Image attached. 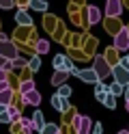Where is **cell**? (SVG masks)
I'll list each match as a JSON object with an SVG mask.
<instances>
[{"label": "cell", "instance_id": "obj_1", "mask_svg": "<svg viewBox=\"0 0 129 134\" xmlns=\"http://www.w3.org/2000/svg\"><path fill=\"white\" fill-rule=\"evenodd\" d=\"M71 74L73 76H77L80 80H84V82H88V85H97L99 82V76H97V71L93 69V67H88V69H71Z\"/></svg>", "mask_w": 129, "mask_h": 134}, {"label": "cell", "instance_id": "obj_2", "mask_svg": "<svg viewBox=\"0 0 129 134\" xmlns=\"http://www.w3.org/2000/svg\"><path fill=\"white\" fill-rule=\"evenodd\" d=\"M114 48L116 50H129V30L127 28H120L114 32Z\"/></svg>", "mask_w": 129, "mask_h": 134}, {"label": "cell", "instance_id": "obj_3", "mask_svg": "<svg viewBox=\"0 0 129 134\" xmlns=\"http://www.w3.org/2000/svg\"><path fill=\"white\" fill-rule=\"evenodd\" d=\"M93 69L97 71L99 80L108 78L110 74H112V67H108V63H106V58H103V56H97V58H95V65H93Z\"/></svg>", "mask_w": 129, "mask_h": 134}, {"label": "cell", "instance_id": "obj_4", "mask_svg": "<svg viewBox=\"0 0 129 134\" xmlns=\"http://www.w3.org/2000/svg\"><path fill=\"white\" fill-rule=\"evenodd\" d=\"M112 76H114V80L120 82V85H129V69H127V67H123L120 63L112 69Z\"/></svg>", "mask_w": 129, "mask_h": 134}, {"label": "cell", "instance_id": "obj_5", "mask_svg": "<svg viewBox=\"0 0 129 134\" xmlns=\"http://www.w3.org/2000/svg\"><path fill=\"white\" fill-rule=\"evenodd\" d=\"M120 13H123V2H120V0H108L106 2V15L118 18Z\"/></svg>", "mask_w": 129, "mask_h": 134}, {"label": "cell", "instance_id": "obj_6", "mask_svg": "<svg viewBox=\"0 0 129 134\" xmlns=\"http://www.w3.org/2000/svg\"><path fill=\"white\" fill-rule=\"evenodd\" d=\"M0 56H7V58H15L17 56V48L11 43L9 39H4L2 43H0Z\"/></svg>", "mask_w": 129, "mask_h": 134}, {"label": "cell", "instance_id": "obj_7", "mask_svg": "<svg viewBox=\"0 0 129 134\" xmlns=\"http://www.w3.org/2000/svg\"><path fill=\"white\" fill-rule=\"evenodd\" d=\"M22 99H24V104H28V106H39L41 104V93L37 89H32V91H28V93H24Z\"/></svg>", "mask_w": 129, "mask_h": 134}, {"label": "cell", "instance_id": "obj_8", "mask_svg": "<svg viewBox=\"0 0 129 134\" xmlns=\"http://www.w3.org/2000/svg\"><path fill=\"white\" fill-rule=\"evenodd\" d=\"M90 128H93V121H90V117L82 115V117H80V125L75 128V132H77V134H90Z\"/></svg>", "mask_w": 129, "mask_h": 134}, {"label": "cell", "instance_id": "obj_9", "mask_svg": "<svg viewBox=\"0 0 129 134\" xmlns=\"http://www.w3.org/2000/svg\"><path fill=\"white\" fill-rule=\"evenodd\" d=\"M69 76H71L69 71H65V69H56V71H54V76H52V85H56V87L65 85V82L69 80Z\"/></svg>", "mask_w": 129, "mask_h": 134}, {"label": "cell", "instance_id": "obj_10", "mask_svg": "<svg viewBox=\"0 0 129 134\" xmlns=\"http://www.w3.org/2000/svg\"><path fill=\"white\" fill-rule=\"evenodd\" d=\"M52 106H54L58 113H65L67 108H69V106H67V99H65V97H60L58 93H56L54 97H52Z\"/></svg>", "mask_w": 129, "mask_h": 134}, {"label": "cell", "instance_id": "obj_11", "mask_svg": "<svg viewBox=\"0 0 129 134\" xmlns=\"http://www.w3.org/2000/svg\"><path fill=\"white\" fill-rule=\"evenodd\" d=\"M15 20H17V24H20V26H32V18H30L26 11H17Z\"/></svg>", "mask_w": 129, "mask_h": 134}, {"label": "cell", "instance_id": "obj_12", "mask_svg": "<svg viewBox=\"0 0 129 134\" xmlns=\"http://www.w3.org/2000/svg\"><path fill=\"white\" fill-rule=\"evenodd\" d=\"M43 125H45V119H43V113L41 110H37L32 115V130H41Z\"/></svg>", "mask_w": 129, "mask_h": 134}, {"label": "cell", "instance_id": "obj_13", "mask_svg": "<svg viewBox=\"0 0 129 134\" xmlns=\"http://www.w3.org/2000/svg\"><path fill=\"white\" fill-rule=\"evenodd\" d=\"M13 102V91H11V87H7V89H2L0 91V104H11Z\"/></svg>", "mask_w": 129, "mask_h": 134}, {"label": "cell", "instance_id": "obj_14", "mask_svg": "<svg viewBox=\"0 0 129 134\" xmlns=\"http://www.w3.org/2000/svg\"><path fill=\"white\" fill-rule=\"evenodd\" d=\"M99 20H101L99 9H97V7H88V22H90V24H97Z\"/></svg>", "mask_w": 129, "mask_h": 134}, {"label": "cell", "instance_id": "obj_15", "mask_svg": "<svg viewBox=\"0 0 129 134\" xmlns=\"http://www.w3.org/2000/svg\"><path fill=\"white\" fill-rule=\"evenodd\" d=\"M30 9L32 11H47V2L45 0H30Z\"/></svg>", "mask_w": 129, "mask_h": 134}, {"label": "cell", "instance_id": "obj_16", "mask_svg": "<svg viewBox=\"0 0 129 134\" xmlns=\"http://www.w3.org/2000/svg\"><path fill=\"white\" fill-rule=\"evenodd\" d=\"M103 106H106V108H116V95L108 91V93H106V99H103Z\"/></svg>", "mask_w": 129, "mask_h": 134}, {"label": "cell", "instance_id": "obj_17", "mask_svg": "<svg viewBox=\"0 0 129 134\" xmlns=\"http://www.w3.org/2000/svg\"><path fill=\"white\" fill-rule=\"evenodd\" d=\"M58 132H60L58 125H54V123H45V125L39 130V134H58Z\"/></svg>", "mask_w": 129, "mask_h": 134}, {"label": "cell", "instance_id": "obj_18", "mask_svg": "<svg viewBox=\"0 0 129 134\" xmlns=\"http://www.w3.org/2000/svg\"><path fill=\"white\" fill-rule=\"evenodd\" d=\"M24 67H28V63H26L24 58H20V56L11 58V69H24Z\"/></svg>", "mask_w": 129, "mask_h": 134}, {"label": "cell", "instance_id": "obj_19", "mask_svg": "<svg viewBox=\"0 0 129 134\" xmlns=\"http://www.w3.org/2000/svg\"><path fill=\"white\" fill-rule=\"evenodd\" d=\"M108 91H110V93H114V95H123L125 85H120V82H116V80H114V85H110V87H108Z\"/></svg>", "mask_w": 129, "mask_h": 134}, {"label": "cell", "instance_id": "obj_20", "mask_svg": "<svg viewBox=\"0 0 129 134\" xmlns=\"http://www.w3.org/2000/svg\"><path fill=\"white\" fill-rule=\"evenodd\" d=\"M47 50H50V43H47L45 39H39L37 41V52L39 54H47Z\"/></svg>", "mask_w": 129, "mask_h": 134}, {"label": "cell", "instance_id": "obj_21", "mask_svg": "<svg viewBox=\"0 0 129 134\" xmlns=\"http://www.w3.org/2000/svg\"><path fill=\"white\" fill-rule=\"evenodd\" d=\"M32 89H34V82L32 80H24L22 85H20V93L24 95V93H28V91H32Z\"/></svg>", "mask_w": 129, "mask_h": 134}, {"label": "cell", "instance_id": "obj_22", "mask_svg": "<svg viewBox=\"0 0 129 134\" xmlns=\"http://www.w3.org/2000/svg\"><path fill=\"white\" fill-rule=\"evenodd\" d=\"M7 113L11 115V119H13V121H20V117H22V115H20V110H17L13 104H9V106H7Z\"/></svg>", "mask_w": 129, "mask_h": 134}, {"label": "cell", "instance_id": "obj_23", "mask_svg": "<svg viewBox=\"0 0 129 134\" xmlns=\"http://www.w3.org/2000/svg\"><path fill=\"white\" fill-rule=\"evenodd\" d=\"M28 67H30V71H39L41 69V58L39 56H32L30 63H28Z\"/></svg>", "mask_w": 129, "mask_h": 134}, {"label": "cell", "instance_id": "obj_24", "mask_svg": "<svg viewBox=\"0 0 129 134\" xmlns=\"http://www.w3.org/2000/svg\"><path fill=\"white\" fill-rule=\"evenodd\" d=\"M58 95L67 99L69 95H71V87H69V85H67V82H65V85H60V87H58Z\"/></svg>", "mask_w": 129, "mask_h": 134}, {"label": "cell", "instance_id": "obj_25", "mask_svg": "<svg viewBox=\"0 0 129 134\" xmlns=\"http://www.w3.org/2000/svg\"><path fill=\"white\" fill-rule=\"evenodd\" d=\"M65 54H56L54 56V67H56V69H63V65H65Z\"/></svg>", "mask_w": 129, "mask_h": 134}, {"label": "cell", "instance_id": "obj_26", "mask_svg": "<svg viewBox=\"0 0 129 134\" xmlns=\"http://www.w3.org/2000/svg\"><path fill=\"white\" fill-rule=\"evenodd\" d=\"M20 125L22 128H32V119L30 117H20Z\"/></svg>", "mask_w": 129, "mask_h": 134}, {"label": "cell", "instance_id": "obj_27", "mask_svg": "<svg viewBox=\"0 0 129 134\" xmlns=\"http://www.w3.org/2000/svg\"><path fill=\"white\" fill-rule=\"evenodd\" d=\"M15 0H0V9H13Z\"/></svg>", "mask_w": 129, "mask_h": 134}, {"label": "cell", "instance_id": "obj_28", "mask_svg": "<svg viewBox=\"0 0 129 134\" xmlns=\"http://www.w3.org/2000/svg\"><path fill=\"white\" fill-rule=\"evenodd\" d=\"M0 67H4V69H11V58L0 56Z\"/></svg>", "mask_w": 129, "mask_h": 134}, {"label": "cell", "instance_id": "obj_29", "mask_svg": "<svg viewBox=\"0 0 129 134\" xmlns=\"http://www.w3.org/2000/svg\"><path fill=\"white\" fill-rule=\"evenodd\" d=\"M11 121H13V119H11V115H9L7 110L0 113V123H11Z\"/></svg>", "mask_w": 129, "mask_h": 134}, {"label": "cell", "instance_id": "obj_30", "mask_svg": "<svg viewBox=\"0 0 129 134\" xmlns=\"http://www.w3.org/2000/svg\"><path fill=\"white\" fill-rule=\"evenodd\" d=\"M2 80H9V69L0 67V82H2Z\"/></svg>", "mask_w": 129, "mask_h": 134}, {"label": "cell", "instance_id": "obj_31", "mask_svg": "<svg viewBox=\"0 0 129 134\" xmlns=\"http://www.w3.org/2000/svg\"><path fill=\"white\" fill-rule=\"evenodd\" d=\"M93 134H103V125H101V123H97V125L93 128Z\"/></svg>", "mask_w": 129, "mask_h": 134}, {"label": "cell", "instance_id": "obj_32", "mask_svg": "<svg viewBox=\"0 0 129 134\" xmlns=\"http://www.w3.org/2000/svg\"><path fill=\"white\" fill-rule=\"evenodd\" d=\"M120 65H123V67H127V69H129V56H125L123 61H120Z\"/></svg>", "mask_w": 129, "mask_h": 134}, {"label": "cell", "instance_id": "obj_33", "mask_svg": "<svg viewBox=\"0 0 129 134\" xmlns=\"http://www.w3.org/2000/svg\"><path fill=\"white\" fill-rule=\"evenodd\" d=\"M7 87H9V80H2V82H0V91L7 89Z\"/></svg>", "mask_w": 129, "mask_h": 134}, {"label": "cell", "instance_id": "obj_34", "mask_svg": "<svg viewBox=\"0 0 129 134\" xmlns=\"http://www.w3.org/2000/svg\"><path fill=\"white\" fill-rule=\"evenodd\" d=\"M123 95H125V97L129 99V85H125V91H123Z\"/></svg>", "mask_w": 129, "mask_h": 134}, {"label": "cell", "instance_id": "obj_35", "mask_svg": "<svg viewBox=\"0 0 129 134\" xmlns=\"http://www.w3.org/2000/svg\"><path fill=\"white\" fill-rule=\"evenodd\" d=\"M4 39H7V35H4V32H0V43H2Z\"/></svg>", "mask_w": 129, "mask_h": 134}, {"label": "cell", "instance_id": "obj_36", "mask_svg": "<svg viewBox=\"0 0 129 134\" xmlns=\"http://www.w3.org/2000/svg\"><path fill=\"white\" fill-rule=\"evenodd\" d=\"M7 110V104H0V113H4Z\"/></svg>", "mask_w": 129, "mask_h": 134}, {"label": "cell", "instance_id": "obj_37", "mask_svg": "<svg viewBox=\"0 0 129 134\" xmlns=\"http://www.w3.org/2000/svg\"><path fill=\"white\" fill-rule=\"evenodd\" d=\"M118 134H129V130H120V132H118Z\"/></svg>", "mask_w": 129, "mask_h": 134}, {"label": "cell", "instance_id": "obj_38", "mask_svg": "<svg viewBox=\"0 0 129 134\" xmlns=\"http://www.w3.org/2000/svg\"><path fill=\"white\" fill-rule=\"evenodd\" d=\"M125 108H127V113H129V99H127V104H125Z\"/></svg>", "mask_w": 129, "mask_h": 134}, {"label": "cell", "instance_id": "obj_39", "mask_svg": "<svg viewBox=\"0 0 129 134\" xmlns=\"http://www.w3.org/2000/svg\"><path fill=\"white\" fill-rule=\"evenodd\" d=\"M127 130H129V128H127Z\"/></svg>", "mask_w": 129, "mask_h": 134}]
</instances>
